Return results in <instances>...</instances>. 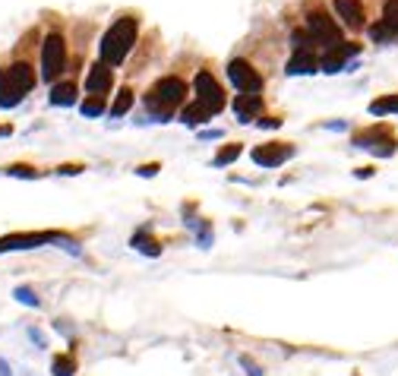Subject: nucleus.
I'll list each match as a JSON object with an SVG mask.
<instances>
[{
    "instance_id": "1",
    "label": "nucleus",
    "mask_w": 398,
    "mask_h": 376,
    "mask_svg": "<svg viewBox=\"0 0 398 376\" xmlns=\"http://www.w3.org/2000/svg\"><path fill=\"white\" fill-rule=\"evenodd\" d=\"M136 32H139V19L133 13L114 19V26L101 35V45H98V54H101L105 67H117V63L127 61V54L136 45Z\"/></svg>"
},
{
    "instance_id": "2",
    "label": "nucleus",
    "mask_w": 398,
    "mask_h": 376,
    "mask_svg": "<svg viewBox=\"0 0 398 376\" xmlns=\"http://www.w3.org/2000/svg\"><path fill=\"white\" fill-rule=\"evenodd\" d=\"M183 101H187V86H183L181 76H161V79H155V86L146 92V111H149L155 121L174 117V111L183 108Z\"/></svg>"
},
{
    "instance_id": "3",
    "label": "nucleus",
    "mask_w": 398,
    "mask_h": 376,
    "mask_svg": "<svg viewBox=\"0 0 398 376\" xmlns=\"http://www.w3.org/2000/svg\"><path fill=\"white\" fill-rule=\"evenodd\" d=\"M304 29H307V35L313 38L316 48H323V54L332 51V48H338V45H345V35H341L338 23L329 13H323V10H313V13L307 16V26H304Z\"/></svg>"
},
{
    "instance_id": "4",
    "label": "nucleus",
    "mask_w": 398,
    "mask_h": 376,
    "mask_svg": "<svg viewBox=\"0 0 398 376\" xmlns=\"http://www.w3.org/2000/svg\"><path fill=\"white\" fill-rule=\"evenodd\" d=\"M63 70H67V41H63V35L51 32L41 45V76L48 83H57Z\"/></svg>"
},
{
    "instance_id": "5",
    "label": "nucleus",
    "mask_w": 398,
    "mask_h": 376,
    "mask_svg": "<svg viewBox=\"0 0 398 376\" xmlns=\"http://www.w3.org/2000/svg\"><path fill=\"white\" fill-rule=\"evenodd\" d=\"M193 86H196V101H199V105H203L212 117H215L218 111H225V92H221L218 79L209 73V70H199Z\"/></svg>"
},
{
    "instance_id": "6",
    "label": "nucleus",
    "mask_w": 398,
    "mask_h": 376,
    "mask_svg": "<svg viewBox=\"0 0 398 376\" xmlns=\"http://www.w3.org/2000/svg\"><path fill=\"white\" fill-rule=\"evenodd\" d=\"M228 79H231L243 95H259V89H263L259 70H256L250 61H243V57H234V61L228 63Z\"/></svg>"
},
{
    "instance_id": "7",
    "label": "nucleus",
    "mask_w": 398,
    "mask_h": 376,
    "mask_svg": "<svg viewBox=\"0 0 398 376\" xmlns=\"http://www.w3.org/2000/svg\"><path fill=\"white\" fill-rule=\"evenodd\" d=\"M63 241V234L54 231H38V234H7L0 237V253H10V250H32V247H45V244Z\"/></svg>"
},
{
    "instance_id": "8",
    "label": "nucleus",
    "mask_w": 398,
    "mask_h": 376,
    "mask_svg": "<svg viewBox=\"0 0 398 376\" xmlns=\"http://www.w3.org/2000/svg\"><path fill=\"white\" fill-rule=\"evenodd\" d=\"M354 146L370 149V152H376V155H392V152H395V136H392L386 127H370V130L354 136Z\"/></svg>"
},
{
    "instance_id": "9",
    "label": "nucleus",
    "mask_w": 398,
    "mask_h": 376,
    "mask_svg": "<svg viewBox=\"0 0 398 376\" xmlns=\"http://www.w3.org/2000/svg\"><path fill=\"white\" fill-rule=\"evenodd\" d=\"M291 155H294L291 143H263L253 149V161L259 168H278V165H285Z\"/></svg>"
},
{
    "instance_id": "10",
    "label": "nucleus",
    "mask_w": 398,
    "mask_h": 376,
    "mask_svg": "<svg viewBox=\"0 0 398 376\" xmlns=\"http://www.w3.org/2000/svg\"><path fill=\"white\" fill-rule=\"evenodd\" d=\"M361 51V45H338V48H332V51H326L323 57H319V70H323V73H341V70H345V63L351 61L354 54Z\"/></svg>"
},
{
    "instance_id": "11",
    "label": "nucleus",
    "mask_w": 398,
    "mask_h": 376,
    "mask_svg": "<svg viewBox=\"0 0 398 376\" xmlns=\"http://www.w3.org/2000/svg\"><path fill=\"white\" fill-rule=\"evenodd\" d=\"M111 86H114V76H111V67H105V63H95V67L89 70V76H86L89 95H105Z\"/></svg>"
},
{
    "instance_id": "12",
    "label": "nucleus",
    "mask_w": 398,
    "mask_h": 376,
    "mask_svg": "<svg viewBox=\"0 0 398 376\" xmlns=\"http://www.w3.org/2000/svg\"><path fill=\"white\" fill-rule=\"evenodd\" d=\"M259 111H263V95H237L234 98V114H237V121L250 123L259 117Z\"/></svg>"
},
{
    "instance_id": "13",
    "label": "nucleus",
    "mask_w": 398,
    "mask_h": 376,
    "mask_svg": "<svg viewBox=\"0 0 398 376\" xmlns=\"http://www.w3.org/2000/svg\"><path fill=\"white\" fill-rule=\"evenodd\" d=\"M335 3V13L345 19V26L351 29H361L364 26V3L361 0H332Z\"/></svg>"
},
{
    "instance_id": "14",
    "label": "nucleus",
    "mask_w": 398,
    "mask_h": 376,
    "mask_svg": "<svg viewBox=\"0 0 398 376\" xmlns=\"http://www.w3.org/2000/svg\"><path fill=\"white\" fill-rule=\"evenodd\" d=\"M319 70V61H316V54H301L294 51V57L288 61V73L291 76H310Z\"/></svg>"
},
{
    "instance_id": "15",
    "label": "nucleus",
    "mask_w": 398,
    "mask_h": 376,
    "mask_svg": "<svg viewBox=\"0 0 398 376\" xmlns=\"http://www.w3.org/2000/svg\"><path fill=\"white\" fill-rule=\"evenodd\" d=\"M73 101H76V83H73V79H67V83H57L51 89V105L67 108V105H73Z\"/></svg>"
},
{
    "instance_id": "16",
    "label": "nucleus",
    "mask_w": 398,
    "mask_h": 376,
    "mask_svg": "<svg viewBox=\"0 0 398 376\" xmlns=\"http://www.w3.org/2000/svg\"><path fill=\"white\" fill-rule=\"evenodd\" d=\"M19 101H23V95L16 92L13 83H10L7 70H0V108H13V105H19Z\"/></svg>"
},
{
    "instance_id": "17",
    "label": "nucleus",
    "mask_w": 398,
    "mask_h": 376,
    "mask_svg": "<svg viewBox=\"0 0 398 376\" xmlns=\"http://www.w3.org/2000/svg\"><path fill=\"white\" fill-rule=\"evenodd\" d=\"M209 117H212V114L206 111V108L199 105V101H193V105H187V108L181 111V121L187 123V127H196V123H206Z\"/></svg>"
},
{
    "instance_id": "18",
    "label": "nucleus",
    "mask_w": 398,
    "mask_h": 376,
    "mask_svg": "<svg viewBox=\"0 0 398 376\" xmlns=\"http://www.w3.org/2000/svg\"><path fill=\"white\" fill-rule=\"evenodd\" d=\"M130 108H133V92L121 89V92H117V98H114V105L108 108V114H111V117H123Z\"/></svg>"
},
{
    "instance_id": "19",
    "label": "nucleus",
    "mask_w": 398,
    "mask_h": 376,
    "mask_svg": "<svg viewBox=\"0 0 398 376\" xmlns=\"http://www.w3.org/2000/svg\"><path fill=\"white\" fill-rule=\"evenodd\" d=\"M51 373H54V376H73V373H76L73 354H57V357L51 361Z\"/></svg>"
},
{
    "instance_id": "20",
    "label": "nucleus",
    "mask_w": 398,
    "mask_h": 376,
    "mask_svg": "<svg viewBox=\"0 0 398 376\" xmlns=\"http://www.w3.org/2000/svg\"><path fill=\"white\" fill-rule=\"evenodd\" d=\"M370 114H376V117H386V114H398V95L376 98L373 105H370Z\"/></svg>"
},
{
    "instance_id": "21",
    "label": "nucleus",
    "mask_w": 398,
    "mask_h": 376,
    "mask_svg": "<svg viewBox=\"0 0 398 376\" xmlns=\"http://www.w3.org/2000/svg\"><path fill=\"white\" fill-rule=\"evenodd\" d=\"M79 111L86 114V117H101V114L108 111V105H105V95H89L83 101V105H79Z\"/></svg>"
},
{
    "instance_id": "22",
    "label": "nucleus",
    "mask_w": 398,
    "mask_h": 376,
    "mask_svg": "<svg viewBox=\"0 0 398 376\" xmlns=\"http://www.w3.org/2000/svg\"><path fill=\"white\" fill-rule=\"evenodd\" d=\"M241 152H243V146L241 143H231L225 149V146H221V149H218V155H215V161H212V165H231V161H237V158H241Z\"/></svg>"
},
{
    "instance_id": "23",
    "label": "nucleus",
    "mask_w": 398,
    "mask_h": 376,
    "mask_svg": "<svg viewBox=\"0 0 398 376\" xmlns=\"http://www.w3.org/2000/svg\"><path fill=\"white\" fill-rule=\"evenodd\" d=\"M383 23L398 35V0H386V7H383Z\"/></svg>"
},
{
    "instance_id": "24",
    "label": "nucleus",
    "mask_w": 398,
    "mask_h": 376,
    "mask_svg": "<svg viewBox=\"0 0 398 376\" xmlns=\"http://www.w3.org/2000/svg\"><path fill=\"white\" fill-rule=\"evenodd\" d=\"M133 247H136V250H143V253H152V256H158V247H155V241H152V237H149V241H146L143 234H136V237H133Z\"/></svg>"
},
{
    "instance_id": "25",
    "label": "nucleus",
    "mask_w": 398,
    "mask_h": 376,
    "mask_svg": "<svg viewBox=\"0 0 398 376\" xmlns=\"http://www.w3.org/2000/svg\"><path fill=\"white\" fill-rule=\"evenodd\" d=\"M7 174H13V177H35V168H29V165H13V168H7Z\"/></svg>"
},
{
    "instance_id": "26",
    "label": "nucleus",
    "mask_w": 398,
    "mask_h": 376,
    "mask_svg": "<svg viewBox=\"0 0 398 376\" xmlns=\"http://www.w3.org/2000/svg\"><path fill=\"white\" fill-rule=\"evenodd\" d=\"M16 297H19L23 304H29V307H38V297L29 291V288H16Z\"/></svg>"
},
{
    "instance_id": "27",
    "label": "nucleus",
    "mask_w": 398,
    "mask_h": 376,
    "mask_svg": "<svg viewBox=\"0 0 398 376\" xmlns=\"http://www.w3.org/2000/svg\"><path fill=\"white\" fill-rule=\"evenodd\" d=\"M259 127H263V130H278V127H281V121H278V117H259Z\"/></svg>"
},
{
    "instance_id": "28",
    "label": "nucleus",
    "mask_w": 398,
    "mask_h": 376,
    "mask_svg": "<svg viewBox=\"0 0 398 376\" xmlns=\"http://www.w3.org/2000/svg\"><path fill=\"white\" fill-rule=\"evenodd\" d=\"M83 171V165H63L61 168V174H79Z\"/></svg>"
},
{
    "instance_id": "29",
    "label": "nucleus",
    "mask_w": 398,
    "mask_h": 376,
    "mask_svg": "<svg viewBox=\"0 0 398 376\" xmlns=\"http://www.w3.org/2000/svg\"><path fill=\"white\" fill-rule=\"evenodd\" d=\"M158 171V165H143L139 168V174H143V177H149V174H155Z\"/></svg>"
},
{
    "instance_id": "30",
    "label": "nucleus",
    "mask_w": 398,
    "mask_h": 376,
    "mask_svg": "<svg viewBox=\"0 0 398 376\" xmlns=\"http://www.w3.org/2000/svg\"><path fill=\"white\" fill-rule=\"evenodd\" d=\"M0 376H10V367L3 361H0Z\"/></svg>"
},
{
    "instance_id": "31",
    "label": "nucleus",
    "mask_w": 398,
    "mask_h": 376,
    "mask_svg": "<svg viewBox=\"0 0 398 376\" xmlns=\"http://www.w3.org/2000/svg\"><path fill=\"white\" fill-rule=\"evenodd\" d=\"M13 133V127H0V136H10Z\"/></svg>"
}]
</instances>
